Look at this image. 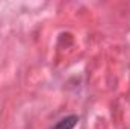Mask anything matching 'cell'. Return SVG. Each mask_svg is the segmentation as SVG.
I'll use <instances>...</instances> for the list:
<instances>
[{
  "instance_id": "obj_1",
  "label": "cell",
  "mask_w": 130,
  "mask_h": 129,
  "mask_svg": "<svg viewBox=\"0 0 130 129\" xmlns=\"http://www.w3.org/2000/svg\"><path fill=\"white\" fill-rule=\"evenodd\" d=\"M77 122H79V119H77L76 115H70V117L62 119L56 126H53L52 129H73L77 125Z\"/></svg>"
}]
</instances>
